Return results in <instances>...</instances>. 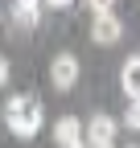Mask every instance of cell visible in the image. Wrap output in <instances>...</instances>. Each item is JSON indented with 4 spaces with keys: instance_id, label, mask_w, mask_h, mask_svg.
<instances>
[{
    "instance_id": "obj_11",
    "label": "cell",
    "mask_w": 140,
    "mask_h": 148,
    "mask_svg": "<svg viewBox=\"0 0 140 148\" xmlns=\"http://www.w3.org/2000/svg\"><path fill=\"white\" fill-rule=\"evenodd\" d=\"M8 82V58H0V86Z\"/></svg>"
},
{
    "instance_id": "obj_4",
    "label": "cell",
    "mask_w": 140,
    "mask_h": 148,
    "mask_svg": "<svg viewBox=\"0 0 140 148\" xmlns=\"http://www.w3.org/2000/svg\"><path fill=\"white\" fill-rule=\"evenodd\" d=\"M119 37H124V21H119L115 12L95 16V25H91V41H95V45H115Z\"/></svg>"
},
{
    "instance_id": "obj_3",
    "label": "cell",
    "mask_w": 140,
    "mask_h": 148,
    "mask_svg": "<svg viewBox=\"0 0 140 148\" xmlns=\"http://www.w3.org/2000/svg\"><path fill=\"white\" fill-rule=\"evenodd\" d=\"M49 82H54L58 90H70L78 82V58L74 53H58V58L49 62Z\"/></svg>"
},
{
    "instance_id": "obj_12",
    "label": "cell",
    "mask_w": 140,
    "mask_h": 148,
    "mask_svg": "<svg viewBox=\"0 0 140 148\" xmlns=\"http://www.w3.org/2000/svg\"><path fill=\"white\" fill-rule=\"evenodd\" d=\"M70 148H86V144H70Z\"/></svg>"
},
{
    "instance_id": "obj_2",
    "label": "cell",
    "mask_w": 140,
    "mask_h": 148,
    "mask_svg": "<svg viewBox=\"0 0 140 148\" xmlns=\"http://www.w3.org/2000/svg\"><path fill=\"white\" fill-rule=\"evenodd\" d=\"M115 132H119V123L111 115H103V111L91 115V123H86V148H111Z\"/></svg>"
},
{
    "instance_id": "obj_5",
    "label": "cell",
    "mask_w": 140,
    "mask_h": 148,
    "mask_svg": "<svg viewBox=\"0 0 140 148\" xmlns=\"http://www.w3.org/2000/svg\"><path fill=\"white\" fill-rule=\"evenodd\" d=\"M54 140H58V148H70V144H82V123H78L74 115H62V119L54 123Z\"/></svg>"
},
{
    "instance_id": "obj_9",
    "label": "cell",
    "mask_w": 140,
    "mask_h": 148,
    "mask_svg": "<svg viewBox=\"0 0 140 148\" xmlns=\"http://www.w3.org/2000/svg\"><path fill=\"white\" fill-rule=\"evenodd\" d=\"M86 8H91L95 16H103V12H111V8H115V0H86Z\"/></svg>"
},
{
    "instance_id": "obj_7",
    "label": "cell",
    "mask_w": 140,
    "mask_h": 148,
    "mask_svg": "<svg viewBox=\"0 0 140 148\" xmlns=\"http://www.w3.org/2000/svg\"><path fill=\"white\" fill-rule=\"evenodd\" d=\"M119 82H124L128 103H136V99H140V58H136V53L124 62V74H119Z\"/></svg>"
},
{
    "instance_id": "obj_6",
    "label": "cell",
    "mask_w": 140,
    "mask_h": 148,
    "mask_svg": "<svg viewBox=\"0 0 140 148\" xmlns=\"http://www.w3.org/2000/svg\"><path fill=\"white\" fill-rule=\"evenodd\" d=\"M12 21L21 29H33L41 21V0H12Z\"/></svg>"
},
{
    "instance_id": "obj_10",
    "label": "cell",
    "mask_w": 140,
    "mask_h": 148,
    "mask_svg": "<svg viewBox=\"0 0 140 148\" xmlns=\"http://www.w3.org/2000/svg\"><path fill=\"white\" fill-rule=\"evenodd\" d=\"M41 4H49V8H70L74 0H41Z\"/></svg>"
},
{
    "instance_id": "obj_13",
    "label": "cell",
    "mask_w": 140,
    "mask_h": 148,
    "mask_svg": "<svg viewBox=\"0 0 140 148\" xmlns=\"http://www.w3.org/2000/svg\"><path fill=\"white\" fill-rule=\"evenodd\" d=\"M128 148H136V144H128Z\"/></svg>"
},
{
    "instance_id": "obj_8",
    "label": "cell",
    "mask_w": 140,
    "mask_h": 148,
    "mask_svg": "<svg viewBox=\"0 0 140 148\" xmlns=\"http://www.w3.org/2000/svg\"><path fill=\"white\" fill-rule=\"evenodd\" d=\"M119 127H128V132H136V127H140V107H136V103H128V111H124V123H119Z\"/></svg>"
},
{
    "instance_id": "obj_1",
    "label": "cell",
    "mask_w": 140,
    "mask_h": 148,
    "mask_svg": "<svg viewBox=\"0 0 140 148\" xmlns=\"http://www.w3.org/2000/svg\"><path fill=\"white\" fill-rule=\"evenodd\" d=\"M4 119H8V132L16 140H33L41 132V119H45V111H41V99H33V95H12L8 107H4Z\"/></svg>"
}]
</instances>
